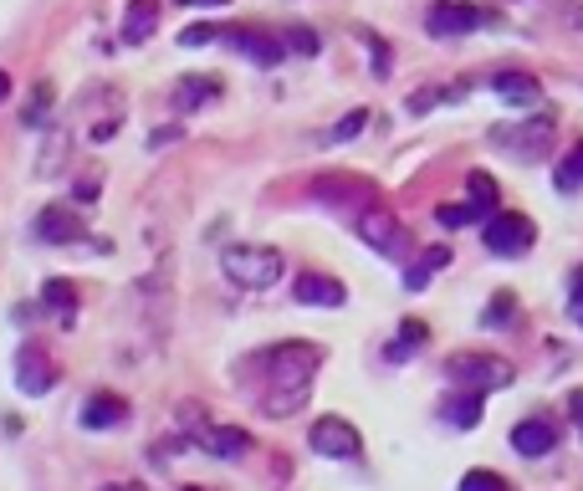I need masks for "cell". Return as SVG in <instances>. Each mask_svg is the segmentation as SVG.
I'll return each mask as SVG.
<instances>
[{"mask_svg":"<svg viewBox=\"0 0 583 491\" xmlns=\"http://www.w3.org/2000/svg\"><path fill=\"white\" fill-rule=\"evenodd\" d=\"M491 93H497L502 103H512V108L543 103V87H537V77H527V72H497L491 77Z\"/></svg>","mask_w":583,"mask_h":491,"instance_id":"2e32d148","label":"cell"},{"mask_svg":"<svg viewBox=\"0 0 583 491\" xmlns=\"http://www.w3.org/2000/svg\"><path fill=\"white\" fill-rule=\"evenodd\" d=\"M6 98H11V77H6V72H0V103H6Z\"/></svg>","mask_w":583,"mask_h":491,"instance_id":"8d00e7d4","label":"cell"},{"mask_svg":"<svg viewBox=\"0 0 583 491\" xmlns=\"http://www.w3.org/2000/svg\"><path fill=\"white\" fill-rule=\"evenodd\" d=\"M154 26H159V6L154 0H128V11H123V41H149L154 36Z\"/></svg>","mask_w":583,"mask_h":491,"instance_id":"d6986e66","label":"cell"},{"mask_svg":"<svg viewBox=\"0 0 583 491\" xmlns=\"http://www.w3.org/2000/svg\"><path fill=\"white\" fill-rule=\"evenodd\" d=\"M226 36H231V47H236L246 62H256V67H277V62L287 57V41H282V36H272V31H256V26H231Z\"/></svg>","mask_w":583,"mask_h":491,"instance_id":"8fae6325","label":"cell"},{"mask_svg":"<svg viewBox=\"0 0 583 491\" xmlns=\"http://www.w3.org/2000/svg\"><path fill=\"white\" fill-rule=\"evenodd\" d=\"M481 241H486V251H491V256H507V261H517V256H527V251H532L537 226H532L527 215H517V210H497V215H486V231H481Z\"/></svg>","mask_w":583,"mask_h":491,"instance_id":"5b68a950","label":"cell"},{"mask_svg":"<svg viewBox=\"0 0 583 491\" xmlns=\"http://www.w3.org/2000/svg\"><path fill=\"white\" fill-rule=\"evenodd\" d=\"M307 445H312L323 461H353L358 451H364V435H358V425L343 420V415H323L318 425L307 430Z\"/></svg>","mask_w":583,"mask_h":491,"instance_id":"52a82bcc","label":"cell"},{"mask_svg":"<svg viewBox=\"0 0 583 491\" xmlns=\"http://www.w3.org/2000/svg\"><path fill=\"white\" fill-rule=\"evenodd\" d=\"M185 491H205V486H185Z\"/></svg>","mask_w":583,"mask_h":491,"instance_id":"f35d334b","label":"cell"},{"mask_svg":"<svg viewBox=\"0 0 583 491\" xmlns=\"http://www.w3.org/2000/svg\"><path fill=\"white\" fill-rule=\"evenodd\" d=\"M292 297H297L302 307H328V312H338V307L348 302V287H343L338 277H328V272H302V277L292 282Z\"/></svg>","mask_w":583,"mask_h":491,"instance_id":"7c38bea8","label":"cell"},{"mask_svg":"<svg viewBox=\"0 0 583 491\" xmlns=\"http://www.w3.org/2000/svg\"><path fill=\"white\" fill-rule=\"evenodd\" d=\"M200 445H205V456H215V461H246L251 456V430H241V425H210L200 435Z\"/></svg>","mask_w":583,"mask_h":491,"instance_id":"4fadbf2b","label":"cell"},{"mask_svg":"<svg viewBox=\"0 0 583 491\" xmlns=\"http://www.w3.org/2000/svg\"><path fill=\"white\" fill-rule=\"evenodd\" d=\"M41 307L57 312L62 328H72V318H77V287L67 277H47V287H41Z\"/></svg>","mask_w":583,"mask_h":491,"instance_id":"44dd1931","label":"cell"},{"mask_svg":"<svg viewBox=\"0 0 583 491\" xmlns=\"http://www.w3.org/2000/svg\"><path fill=\"white\" fill-rule=\"evenodd\" d=\"M491 144L512 149L522 164H537V159L548 154V144H553V118L543 113V118H522L512 128H491Z\"/></svg>","mask_w":583,"mask_h":491,"instance_id":"8992f818","label":"cell"},{"mask_svg":"<svg viewBox=\"0 0 583 491\" xmlns=\"http://www.w3.org/2000/svg\"><path fill=\"white\" fill-rule=\"evenodd\" d=\"M476 26H486V11L466 6V0H435L425 11V31L440 36V41H456V36H471Z\"/></svg>","mask_w":583,"mask_h":491,"instance_id":"ba28073f","label":"cell"},{"mask_svg":"<svg viewBox=\"0 0 583 491\" xmlns=\"http://www.w3.org/2000/svg\"><path fill=\"white\" fill-rule=\"evenodd\" d=\"M103 491H149V486H139V481H113V486H103Z\"/></svg>","mask_w":583,"mask_h":491,"instance_id":"d590c367","label":"cell"},{"mask_svg":"<svg viewBox=\"0 0 583 491\" xmlns=\"http://www.w3.org/2000/svg\"><path fill=\"white\" fill-rule=\"evenodd\" d=\"M31 236L41 246H72V241H87V226H82V215L72 205H47V210L36 215Z\"/></svg>","mask_w":583,"mask_h":491,"instance_id":"9c48e42d","label":"cell"},{"mask_svg":"<svg viewBox=\"0 0 583 491\" xmlns=\"http://www.w3.org/2000/svg\"><path fill=\"white\" fill-rule=\"evenodd\" d=\"M353 231H358V241H364L369 251H379V256H389V261L410 256V231L399 226V215L384 210V205H364V210H358Z\"/></svg>","mask_w":583,"mask_h":491,"instance_id":"3957f363","label":"cell"},{"mask_svg":"<svg viewBox=\"0 0 583 491\" xmlns=\"http://www.w3.org/2000/svg\"><path fill=\"white\" fill-rule=\"evenodd\" d=\"M471 220H481V205H440V226H471Z\"/></svg>","mask_w":583,"mask_h":491,"instance_id":"f1b7e54d","label":"cell"},{"mask_svg":"<svg viewBox=\"0 0 583 491\" xmlns=\"http://www.w3.org/2000/svg\"><path fill=\"white\" fill-rule=\"evenodd\" d=\"M425 338H430V328H425L420 318H405V323H399V338L384 348V359H389V364H405L410 353H420V348H425Z\"/></svg>","mask_w":583,"mask_h":491,"instance_id":"7402d4cb","label":"cell"},{"mask_svg":"<svg viewBox=\"0 0 583 491\" xmlns=\"http://www.w3.org/2000/svg\"><path fill=\"white\" fill-rule=\"evenodd\" d=\"M215 98H220V82L215 77H185L174 87V113H195V108H205Z\"/></svg>","mask_w":583,"mask_h":491,"instance_id":"ffe728a7","label":"cell"},{"mask_svg":"<svg viewBox=\"0 0 583 491\" xmlns=\"http://www.w3.org/2000/svg\"><path fill=\"white\" fill-rule=\"evenodd\" d=\"M52 98H57V93H52V82H36V93L26 98L21 123H26V128H47V123H52Z\"/></svg>","mask_w":583,"mask_h":491,"instance_id":"cb8c5ba5","label":"cell"},{"mask_svg":"<svg viewBox=\"0 0 583 491\" xmlns=\"http://www.w3.org/2000/svg\"><path fill=\"white\" fill-rule=\"evenodd\" d=\"M553 445H558L553 420H522V425H512V451H517V456H527V461L548 456Z\"/></svg>","mask_w":583,"mask_h":491,"instance_id":"9a60e30c","label":"cell"},{"mask_svg":"<svg viewBox=\"0 0 583 491\" xmlns=\"http://www.w3.org/2000/svg\"><path fill=\"white\" fill-rule=\"evenodd\" d=\"M266 394H261V415H272V420H287L307 405V394H312V379H318V364H323V348L318 343H277L272 353H266Z\"/></svg>","mask_w":583,"mask_h":491,"instance_id":"6da1fadb","label":"cell"},{"mask_svg":"<svg viewBox=\"0 0 583 491\" xmlns=\"http://www.w3.org/2000/svg\"><path fill=\"white\" fill-rule=\"evenodd\" d=\"M445 379H451L456 389H507L512 384V364L497 359V353H456L451 364H445Z\"/></svg>","mask_w":583,"mask_h":491,"instance_id":"277c9868","label":"cell"},{"mask_svg":"<svg viewBox=\"0 0 583 491\" xmlns=\"http://www.w3.org/2000/svg\"><path fill=\"white\" fill-rule=\"evenodd\" d=\"M553 185H558L563 195H578V190H583V139H578V144H573V149L558 159V169H553Z\"/></svg>","mask_w":583,"mask_h":491,"instance_id":"603a6c76","label":"cell"},{"mask_svg":"<svg viewBox=\"0 0 583 491\" xmlns=\"http://www.w3.org/2000/svg\"><path fill=\"white\" fill-rule=\"evenodd\" d=\"M481 399H486L481 389H456V394H445V399H440V420L451 425V430H476V425H481V410H486Z\"/></svg>","mask_w":583,"mask_h":491,"instance_id":"5bb4252c","label":"cell"},{"mask_svg":"<svg viewBox=\"0 0 583 491\" xmlns=\"http://www.w3.org/2000/svg\"><path fill=\"white\" fill-rule=\"evenodd\" d=\"M220 272H226L236 287H246V292H266V287H277L287 277V256L272 251V246H226Z\"/></svg>","mask_w":583,"mask_h":491,"instance_id":"7a4b0ae2","label":"cell"},{"mask_svg":"<svg viewBox=\"0 0 583 491\" xmlns=\"http://www.w3.org/2000/svg\"><path fill=\"white\" fill-rule=\"evenodd\" d=\"M215 36H220L215 26H185V31H179V47H210Z\"/></svg>","mask_w":583,"mask_h":491,"instance_id":"4dcf8cb0","label":"cell"},{"mask_svg":"<svg viewBox=\"0 0 583 491\" xmlns=\"http://www.w3.org/2000/svg\"><path fill=\"white\" fill-rule=\"evenodd\" d=\"M466 190H471V205H481V215H497L502 190H497V180H491V174L471 169V174H466Z\"/></svg>","mask_w":583,"mask_h":491,"instance_id":"d4e9b609","label":"cell"},{"mask_svg":"<svg viewBox=\"0 0 583 491\" xmlns=\"http://www.w3.org/2000/svg\"><path fill=\"white\" fill-rule=\"evenodd\" d=\"M358 36H364V41H369V52H374V72L384 77V72H389V47H384V41H379L374 31H358Z\"/></svg>","mask_w":583,"mask_h":491,"instance_id":"1f68e13d","label":"cell"},{"mask_svg":"<svg viewBox=\"0 0 583 491\" xmlns=\"http://www.w3.org/2000/svg\"><path fill=\"white\" fill-rule=\"evenodd\" d=\"M445 266H451V246H430V251H420V256L405 266V287H410V292H425L430 277L445 272Z\"/></svg>","mask_w":583,"mask_h":491,"instance_id":"ac0fdd59","label":"cell"},{"mask_svg":"<svg viewBox=\"0 0 583 491\" xmlns=\"http://www.w3.org/2000/svg\"><path fill=\"white\" fill-rule=\"evenodd\" d=\"M461 491H507V481L497 471H466L461 476Z\"/></svg>","mask_w":583,"mask_h":491,"instance_id":"f546056e","label":"cell"},{"mask_svg":"<svg viewBox=\"0 0 583 491\" xmlns=\"http://www.w3.org/2000/svg\"><path fill=\"white\" fill-rule=\"evenodd\" d=\"M364 128H369V108H353V113H343V123L328 128V144H348V139H358Z\"/></svg>","mask_w":583,"mask_h":491,"instance_id":"484cf974","label":"cell"},{"mask_svg":"<svg viewBox=\"0 0 583 491\" xmlns=\"http://www.w3.org/2000/svg\"><path fill=\"white\" fill-rule=\"evenodd\" d=\"M512 312H517V297H512V292H497V297L486 302L481 323H486V328H507V323H512Z\"/></svg>","mask_w":583,"mask_h":491,"instance_id":"83f0119b","label":"cell"},{"mask_svg":"<svg viewBox=\"0 0 583 491\" xmlns=\"http://www.w3.org/2000/svg\"><path fill=\"white\" fill-rule=\"evenodd\" d=\"M185 6H226V0H185Z\"/></svg>","mask_w":583,"mask_h":491,"instance_id":"74e56055","label":"cell"},{"mask_svg":"<svg viewBox=\"0 0 583 491\" xmlns=\"http://www.w3.org/2000/svg\"><path fill=\"white\" fill-rule=\"evenodd\" d=\"M16 389L21 394H31V399H41V394H52L57 389V364H52V353L47 348H21L16 353Z\"/></svg>","mask_w":583,"mask_h":491,"instance_id":"30bf717a","label":"cell"},{"mask_svg":"<svg viewBox=\"0 0 583 491\" xmlns=\"http://www.w3.org/2000/svg\"><path fill=\"white\" fill-rule=\"evenodd\" d=\"M568 415L578 420V430H583V389H573V399H568Z\"/></svg>","mask_w":583,"mask_h":491,"instance_id":"e575fe53","label":"cell"},{"mask_svg":"<svg viewBox=\"0 0 583 491\" xmlns=\"http://www.w3.org/2000/svg\"><path fill=\"white\" fill-rule=\"evenodd\" d=\"M568 312H573V323L583 328V272H573V287H568Z\"/></svg>","mask_w":583,"mask_h":491,"instance_id":"d6a6232c","label":"cell"},{"mask_svg":"<svg viewBox=\"0 0 583 491\" xmlns=\"http://www.w3.org/2000/svg\"><path fill=\"white\" fill-rule=\"evenodd\" d=\"M282 41H287V52H297V57H318V52H323V36H318V31H307V26L282 31Z\"/></svg>","mask_w":583,"mask_h":491,"instance_id":"4316f807","label":"cell"},{"mask_svg":"<svg viewBox=\"0 0 583 491\" xmlns=\"http://www.w3.org/2000/svg\"><path fill=\"white\" fill-rule=\"evenodd\" d=\"M179 133H185V128H179V123H169V128H159V133H149V149H164V144H174V139H179Z\"/></svg>","mask_w":583,"mask_h":491,"instance_id":"836d02e7","label":"cell"},{"mask_svg":"<svg viewBox=\"0 0 583 491\" xmlns=\"http://www.w3.org/2000/svg\"><path fill=\"white\" fill-rule=\"evenodd\" d=\"M123 420H128V405L118 394H93L82 405V430H118Z\"/></svg>","mask_w":583,"mask_h":491,"instance_id":"e0dca14e","label":"cell"}]
</instances>
